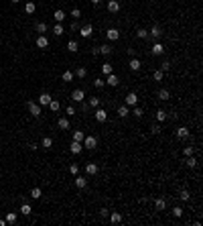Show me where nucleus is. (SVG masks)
Wrapping results in <instances>:
<instances>
[{
	"instance_id": "obj_1",
	"label": "nucleus",
	"mask_w": 203,
	"mask_h": 226,
	"mask_svg": "<svg viewBox=\"0 0 203 226\" xmlns=\"http://www.w3.org/2000/svg\"><path fill=\"white\" fill-rule=\"evenodd\" d=\"M81 145H83V149H92V151H94L95 147H98V139L92 137V135H85L83 141H81Z\"/></svg>"
},
{
	"instance_id": "obj_2",
	"label": "nucleus",
	"mask_w": 203,
	"mask_h": 226,
	"mask_svg": "<svg viewBox=\"0 0 203 226\" xmlns=\"http://www.w3.org/2000/svg\"><path fill=\"white\" fill-rule=\"evenodd\" d=\"M27 108H28V112H31V116H35V118H39L41 112H43V110H41V106H39V104H35V102H28Z\"/></svg>"
},
{
	"instance_id": "obj_3",
	"label": "nucleus",
	"mask_w": 203,
	"mask_h": 226,
	"mask_svg": "<svg viewBox=\"0 0 203 226\" xmlns=\"http://www.w3.org/2000/svg\"><path fill=\"white\" fill-rule=\"evenodd\" d=\"M94 114H95V120H98V122H106V120H108V112H106L104 108H100V106L95 108Z\"/></svg>"
},
{
	"instance_id": "obj_4",
	"label": "nucleus",
	"mask_w": 203,
	"mask_h": 226,
	"mask_svg": "<svg viewBox=\"0 0 203 226\" xmlns=\"http://www.w3.org/2000/svg\"><path fill=\"white\" fill-rule=\"evenodd\" d=\"M148 37H152L155 41H158V39L162 37V29L158 27V25H155V27H152V29L148 31Z\"/></svg>"
},
{
	"instance_id": "obj_5",
	"label": "nucleus",
	"mask_w": 203,
	"mask_h": 226,
	"mask_svg": "<svg viewBox=\"0 0 203 226\" xmlns=\"http://www.w3.org/2000/svg\"><path fill=\"white\" fill-rule=\"evenodd\" d=\"M71 100H73V102H83V100H85V92H83V90H73V92H71Z\"/></svg>"
},
{
	"instance_id": "obj_6",
	"label": "nucleus",
	"mask_w": 203,
	"mask_h": 226,
	"mask_svg": "<svg viewBox=\"0 0 203 226\" xmlns=\"http://www.w3.org/2000/svg\"><path fill=\"white\" fill-rule=\"evenodd\" d=\"M79 35L83 37V39H89V37L94 35V27H92V25H85V27H81V29H79Z\"/></svg>"
},
{
	"instance_id": "obj_7",
	"label": "nucleus",
	"mask_w": 203,
	"mask_h": 226,
	"mask_svg": "<svg viewBox=\"0 0 203 226\" xmlns=\"http://www.w3.org/2000/svg\"><path fill=\"white\" fill-rule=\"evenodd\" d=\"M189 135H191V130L187 128V126H179V128H177V137L181 139V141H185V139H189Z\"/></svg>"
},
{
	"instance_id": "obj_8",
	"label": "nucleus",
	"mask_w": 203,
	"mask_h": 226,
	"mask_svg": "<svg viewBox=\"0 0 203 226\" xmlns=\"http://www.w3.org/2000/svg\"><path fill=\"white\" fill-rule=\"evenodd\" d=\"M150 53H152V55H162V53H165V47H162V43H161V41H155V45L150 47Z\"/></svg>"
},
{
	"instance_id": "obj_9",
	"label": "nucleus",
	"mask_w": 203,
	"mask_h": 226,
	"mask_svg": "<svg viewBox=\"0 0 203 226\" xmlns=\"http://www.w3.org/2000/svg\"><path fill=\"white\" fill-rule=\"evenodd\" d=\"M51 100H53V98H51V94L43 92V94L39 96V106H41V108H43V106H49V102H51Z\"/></svg>"
},
{
	"instance_id": "obj_10",
	"label": "nucleus",
	"mask_w": 203,
	"mask_h": 226,
	"mask_svg": "<svg viewBox=\"0 0 203 226\" xmlns=\"http://www.w3.org/2000/svg\"><path fill=\"white\" fill-rule=\"evenodd\" d=\"M69 151H71V153H73V155H79L81 151H83V145H81L79 141H73V143L69 145Z\"/></svg>"
},
{
	"instance_id": "obj_11",
	"label": "nucleus",
	"mask_w": 203,
	"mask_h": 226,
	"mask_svg": "<svg viewBox=\"0 0 203 226\" xmlns=\"http://www.w3.org/2000/svg\"><path fill=\"white\" fill-rule=\"evenodd\" d=\"M75 187H77V190H83V187H88V179L81 177L79 173H77V175H75Z\"/></svg>"
},
{
	"instance_id": "obj_12",
	"label": "nucleus",
	"mask_w": 203,
	"mask_h": 226,
	"mask_svg": "<svg viewBox=\"0 0 203 226\" xmlns=\"http://www.w3.org/2000/svg\"><path fill=\"white\" fill-rule=\"evenodd\" d=\"M106 37H108V41H118V39H120V31H118V29H108Z\"/></svg>"
},
{
	"instance_id": "obj_13",
	"label": "nucleus",
	"mask_w": 203,
	"mask_h": 226,
	"mask_svg": "<svg viewBox=\"0 0 203 226\" xmlns=\"http://www.w3.org/2000/svg\"><path fill=\"white\" fill-rule=\"evenodd\" d=\"M118 10H120V2L118 0H108V12L116 14Z\"/></svg>"
},
{
	"instance_id": "obj_14",
	"label": "nucleus",
	"mask_w": 203,
	"mask_h": 226,
	"mask_svg": "<svg viewBox=\"0 0 203 226\" xmlns=\"http://www.w3.org/2000/svg\"><path fill=\"white\" fill-rule=\"evenodd\" d=\"M37 47L39 49H47L49 47V39L45 37V35H39V37H37Z\"/></svg>"
},
{
	"instance_id": "obj_15",
	"label": "nucleus",
	"mask_w": 203,
	"mask_h": 226,
	"mask_svg": "<svg viewBox=\"0 0 203 226\" xmlns=\"http://www.w3.org/2000/svg\"><path fill=\"white\" fill-rule=\"evenodd\" d=\"M104 82L108 84V86H112V88H116V86H118V84H120V80H118V77H116L114 74H108V77H106V80H104Z\"/></svg>"
},
{
	"instance_id": "obj_16",
	"label": "nucleus",
	"mask_w": 203,
	"mask_h": 226,
	"mask_svg": "<svg viewBox=\"0 0 203 226\" xmlns=\"http://www.w3.org/2000/svg\"><path fill=\"white\" fill-rule=\"evenodd\" d=\"M128 114H130V106H126V104L118 106V116H120V118H126Z\"/></svg>"
},
{
	"instance_id": "obj_17",
	"label": "nucleus",
	"mask_w": 203,
	"mask_h": 226,
	"mask_svg": "<svg viewBox=\"0 0 203 226\" xmlns=\"http://www.w3.org/2000/svg\"><path fill=\"white\" fill-rule=\"evenodd\" d=\"M128 67L132 69V71H138V69L142 67V63H140V59H136V57H132L130 59V63H128Z\"/></svg>"
},
{
	"instance_id": "obj_18",
	"label": "nucleus",
	"mask_w": 203,
	"mask_h": 226,
	"mask_svg": "<svg viewBox=\"0 0 203 226\" xmlns=\"http://www.w3.org/2000/svg\"><path fill=\"white\" fill-rule=\"evenodd\" d=\"M108 216H110V222H112V224H120L122 222V214L120 212H110Z\"/></svg>"
},
{
	"instance_id": "obj_19",
	"label": "nucleus",
	"mask_w": 203,
	"mask_h": 226,
	"mask_svg": "<svg viewBox=\"0 0 203 226\" xmlns=\"http://www.w3.org/2000/svg\"><path fill=\"white\" fill-rule=\"evenodd\" d=\"M136 102H138V96H136L134 92H130L128 96H126V106H136Z\"/></svg>"
},
{
	"instance_id": "obj_20",
	"label": "nucleus",
	"mask_w": 203,
	"mask_h": 226,
	"mask_svg": "<svg viewBox=\"0 0 203 226\" xmlns=\"http://www.w3.org/2000/svg\"><path fill=\"white\" fill-rule=\"evenodd\" d=\"M156 96H158V100L167 102V100L171 98V92H169V90H165V88H162V90H158V94H156Z\"/></svg>"
},
{
	"instance_id": "obj_21",
	"label": "nucleus",
	"mask_w": 203,
	"mask_h": 226,
	"mask_svg": "<svg viewBox=\"0 0 203 226\" xmlns=\"http://www.w3.org/2000/svg\"><path fill=\"white\" fill-rule=\"evenodd\" d=\"M155 208L158 210V212H162V210L167 208V202H165L162 198H156V200H155Z\"/></svg>"
},
{
	"instance_id": "obj_22",
	"label": "nucleus",
	"mask_w": 203,
	"mask_h": 226,
	"mask_svg": "<svg viewBox=\"0 0 203 226\" xmlns=\"http://www.w3.org/2000/svg\"><path fill=\"white\" fill-rule=\"evenodd\" d=\"M85 173H88V175H95V173H98V165H95V163H88V165H85Z\"/></svg>"
},
{
	"instance_id": "obj_23",
	"label": "nucleus",
	"mask_w": 203,
	"mask_h": 226,
	"mask_svg": "<svg viewBox=\"0 0 203 226\" xmlns=\"http://www.w3.org/2000/svg\"><path fill=\"white\" fill-rule=\"evenodd\" d=\"M41 147H45V149H51V147H53V139H51V137H43V141H41Z\"/></svg>"
},
{
	"instance_id": "obj_24",
	"label": "nucleus",
	"mask_w": 203,
	"mask_h": 226,
	"mask_svg": "<svg viewBox=\"0 0 203 226\" xmlns=\"http://www.w3.org/2000/svg\"><path fill=\"white\" fill-rule=\"evenodd\" d=\"M65 16H67V14L63 12V10H55V12H53V19H55L57 22H63V19H65Z\"/></svg>"
},
{
	"instance_id": "obj_25",
	"label": "nucleus",
	"mask_w": 203,
	"mask_h": 226,
	"mask_svg": "<svg viewBox=\"0 0 203 226\" xmlns=\"http://www.w3.org/2000/svg\"><path fill=\"white\" fill-rule=\"evenodd\" d=\"M57 126H59L61 130H67L69 128V120L67 118H59V120H57Z\"/></svg>"
},
{
	"instance_id": "obj_26",
	"label": "nucleus",
	"mask_w": 203,
	"mask_h": 226,
	"mask_svg": "<svg viewBox=\"0 0 203 226\" xmlns=\"http://www.w3.org/2000/svg\"><path fill=\"white\" fill-rule=\"evenodd\" d=\"M167 118H169V114H167L165 110H156V120H158V122H165Z\"/></svg>"
},
{
	"instance_id": "obj_27",
	"label": "nucleus",
	"mask_w": 203,
	"mask_h": 226,
	"mask_svg": "<svg viewBox=\"0 0 203 226\" xmlns=\"http://www.w3.org/2000/svg\"><path fill=\"white\" fill-rule=\"evenodd\" d=\"M35 29H37V33L45 35V33H47V22H37V25H35Z\"/></svg>"
},
{
	"instance_id": "obj_28",
	"label": "nucleus",
	"mask_w": 203,
	"mask_h": 226,
	"mask_svg": "<svg viewBox=\"0 0 203 226\" xmlns=\"http://www.w3.org/2000/svg\"><path fill=\"white\" fill-rule=\"evenodd\" d=\"M189 198H191V193L187 192V190H181V192H179V200H181V202H189Z\"/></svg>"
},
{
	"instance_id": "obj_29",
	"label": "nucleus",
	"mask_w": 203,
	"mask_h": 226,
	"mask_svg": "<svg viewBox=\"0 0 203 226\" xmlns=\"http://www.w3.org/2000/svg\"><path fill=\"white\" fill-rule=\"evenodd\" d=\"M112 51H114L112 45H102V47H100V53L102 55H112Z\"/></svg>"
},
{
	"instance_id": "obj_30",
	"label": "nucleus",
	"mask_w": 203,
	"mask_h": 226,
	"mask_svg": "<svg viewBox=\"0 0 203 226\" xmlns=\"http://www.w3.org/2000/svg\"><path fill=\"white\" fill-rule=\"evenodd\" d=\"M185 165H187V167H191V169H193V167H197V159L193 157V155H191V157H187V159H185Z\"/></svg>"
},
{
	"instance_id": "obj_31",
	"label": "nucleus",
	"mask_w": 203,
	"mask_h": 226,
	"mask_svg": "<svg viewBox=\"0 0 203 226\" xmlns=\"http://www.w3.org/2000/svg\"><path fill=\"white\" fill-rule=\"evenodd\" d=\"M35 10H37V6H35V2H27V4H25V12H27V14H33Z\"/></svg>"
},
{
	"instance_id": "obj_32",
	"label": "nucleus",
	"mask_w": 203,
	"mask_h": 226,
	"mask_svg": "<svg viewBox=\"0 0 203 226\" xmlns=\"http://www.w3.org/2000/svg\"><path fill=\"white\" fill-rule=\"evenodd\" d=\"M41 196H43V192H41V187H33V190H31V198H33V200H39Z\"/></svg>"
},
{
	"instance_id": "obj_33",
	"label": "nucleus",
	"mask_w": 203,
	"mask_h": 226,
	"mask_svg": "<svg viewBox=\"0 0 203 226\" xmlns=\"http://www.w3.org/2000/svg\"><path fill=\"white\" fill-rule=\"evenodd\" d=\"M65 33V31H63V25H61V22H57V25H55L53 27V35H57V37H61V35Z\"/></svg>"
},
{
	"instance_id": "obj_34",
	"label": "nucleus",
	"mask_w": 203,
	"mask_h": 226,
	"mask_svg": "<svg viewBox=\"0 0 203 226\" xmlns=\"http://www.w3.org/2000/svg\"><path fill=\"white\" fill-rule=\"evenodd\" d=\"M6 224H16V214H14V212L6 214Z\"/></svg>"
},
{
	"instance_id": "obj_35",
	"label": "nucleus",
	"mask_w": 203,
	"mask_h": 226,
	"mask_svg": "<svg viewBox=\"0 0 203 226\" xmlns=\"http://www.w3.org/2000/svg\"><path fill=\"white\" fill-rule=\"evenodd\" d=\"M75 75H77L79 80H83V77L88 75V69H85V67H77V71H75Z\"/></svg>"
},
{
	"instance_id": "obj_36",
	"label": "nucleus",
	"mask_w": 203,
	"mask_h": 226,
	"mask_svg": "<svg viewBox=\"0 0 203 226\" xmlns=\"http://www.w3.org/2000/svg\"><path fill=\"white\" fill-rule=\"evenodd\" d=\"M83 137H85V135H83V130H73V141H83Z\"/></svg>"
},
{
	"instance_id": "obj_37",
	"label": "nucleus",
	"mask_w": 203,
	"mask_h": 226,
	"mask_svg": "<svg viewBox=\"0 0 203 226\" xmlns=\"http://www.w3.org/2000/svg\"><path fill=\"white\" fill-rule=\"evenodd\" d=\"M61 80H63V82H71V80H73V71H63Z\"/></svg>"
},
{
	"instance_id": "obj_38",
	"label": "nucleus",
	"mask_w": 203,
	"mask_h": 226,
	"mask_svg": "<svg viewBox=\"0 0 203 226\" xmlns=\"http://www.w3.org/2000/svg\"><path fill=\"white\" fill-rule=\"evenodd\" d=\"M136 37H138V39H146V37H148V31H146V29H138V31H136Z\"/></svg>"
},
{
	"instance_id": "obj_39",
	"label": "nucleus",
	"mask_w": 203,
	"mask_h": 226,
	"mask_svg": "<svg viewBox=\"0 0 203 226\" xmlns=\"http://www.w3.org/2000/svg\"><path fill=\"white\" fill-rule=\"evenodd\" d=\"M112 71H114V67H112V65H110V63H104V65H102V74H112Z\"/></svg>"
},
{
	"instance_id": "obj_40",
	"label": "nucleus",
	"mask_w": 203,
	"mask_h": 226,
	"mask_svg": "<svg viewBox=\"0 0 203 226\" xmlns=\"http://www.w3.org/2000/svg\"><path fill=\"white\" fill-rule=\"evenodd\" d=\"M20 212L25 214V216H28V214L33 212V208H31V206H28V204H22V206H20Z\"/></svg>"
},
{
	"instance_id": "obj_41",
	"label": "nucleus",
	"mask_w": 203,
	"mask_h": 226,
	"mask_svg": "<svg viewBox=\"0 0 203 226\" xmlns=\"http://www.w3.org/2000/svg\"><path fill=\"white\" fill-rule=\"evenodd\" d=\"M152 77H155V80H156V82H161V80H162V77H165V71H162V69H156V71H155V74H152Z\"/></svg>"
},
{
	"instance_id": "obj_42",
	"label": "nucleus",
	"mask_w": 203,
	"mask_h": 226,
	"mask_svg": "<svg viewBox=\"0 0 203 226\" xmlns=\"http://www.w3.org/2000/svg\"><path fill=\"white\" fill-rule=\"evenodd\" d=\"M49 108L53 110V112H57V110H59V108H61V104H59V102H57V100H51V102H49Z\"/></svg>"
},
{
	"instance_id": "obj_43",
	"label": "nucleus",
	"mask_w": 203,
	"mask_h": 226,
	"mask_svg": "<svg viewBox=\"0 0 203 226\" xmlns=\"http://www.w3.org/2000/svg\"><path fill=\"white\" fill-rule=\"evenodd\" d=\"M67 49H69V51H71V53H75V51H77V49H79V47H77V43H75L73 39H71V41L67 43Z\"/></svg>"
},
{
	"instance_id": "obj_44",
	"label": "nucleus",
	"mask_w": 203,
	"mask_h": 226,
	"mask_svg": "<svg viewBox=\"0 0 203 226\" xmlns=\"http://www.w3.org/2000/svg\"><path fill=\"white\" fill-rule=\"evenodd\" d=\"M88 104H89V108H98V106H100V100L94 96V98H89V102H88Z\"/></svg>"
},
{
	"instance_id": "obj_45",
	"label": "nucleus",
	"mask_w": 203,
	"mask_h": 226,
	"mask_svg": "<svg viewBox=\"0 0 203 226\" xmlns=\"http://www.w3.org/2000/svg\"><path fill=\"white\" fill-rule=\"evenodd\" d=\"M94 86H95V88H98V90H102V88H104V86H106V82H104L102 77H98V80H94Z\"/></svg>"
},
{
	"instance_id": "obj_46",
	"label": "nucleus",
	"mask_w": 203,
	"mask_h": 226,
	"mask_svg": "<svg viewBox=\"0 0 203 226\" xmlns=\"http://www.w3.org/2000/svg\"><path fill=\"white\" fill-rule=\"evenodd\" d=\"M161 124H152V126H150V132H152V135H161Z\"/></svg>"
},
{
	"instance_id": "obj_47",
	"label": "nucleus",
	"mask_w": 203,
	"mask_h": 226,
	"mask_svg": "<svg viewBox=\"0 0 203 226\" xmlns=\"http://www.w3.org/2000/svg\"><path fill=\"white\" fill-rule=\"evenodd\" d=\"M193 147H185V149H183V155H185V157H191V155H193Z\"/></svg>"
},
{
	"instance_id": "obj_48",
	"label": "nucleus",
	"mask_w": 203,
	"mask_h": 226,
	"mask_svg": "<svg viewBox=\"0 0 203 226\" xmlns=\"http://www.w3.org/2000/svg\"><path fill=\"white\" fill-rule=\"evenodd\" d=\"M69 173H73V175H77V173H79V167H77L75 163H71V165H69Z\"/></svg>"
},
{
	"instance_id": "obj_49",
	"label": "nucleus",
	"mask_w": 203,
	"mask_h": 226,
	"mask_svg": "<svg viewBox=\"0 0 203 226\" xmlns=\"http://www.w3.org/2000/svg\"><path fill=\"white\" fill-rule=\"evenodd\" d=\"M132 114H134L136 118H140L142 114H144V112H142V108H138V106H134V110H132Z\"/></svg>"
},
{
	"instance_id": "obj_50",
	"label": "nucleus",
	"mask_w": 203,
	"mask_h": 226,
	"mask_svg": "<svg viewBox=\"0 0 203 226\" xmlns=\"http://www.w3.org/2000/svg\"><path fill=\"white\" fill-rule=\"evenodd\" d=\"M173 214H175L177 218H181V216H183V208H181V206H177L175 210H173Z\"/></svg>"
},
{
	"instance_id": "obj_51",
	"label": "nucleus",
	"mask_w": 203,
	"mask_h": 226,
	"mask_svg": "<svg viewBox=\"0 0 203 226\" xmlns=\"http://www.w3.org/2000/svg\"><path fill=\"white\" fill-rule=\"evenodd\" d=\"M161 69H162V71H169V69H171V61H162L161 63Z\"/></svg>"
},
{
	"instance_id": "obj_52",
	"label": "nucleus",
	"mask_w": 203,
	"mask_h": 226,
	"mask_svg": "<svg viewBox=\"0 0 203 226\" xmlns=\"http://www.w3.org/2000/svg\"><path fill=\"white\" fill-rule=\"evenodd\" d=\"M108 214H110L108 208H102V210H100V216H102V218H108Z\"/></svg>"
},
{
	"instance_id": "obj_53",
	"label": "nucleus",
	"mask_w": 203,
	"mask_h": 226,
	"mask_svg": "<svg viewBox=\"0 0 203 226\" xmlns=\"http://www.w3.org/2000/svg\"><path fill=\"white\" fill-rule=\"evenodd\" d=\"M71 16H73V19H79V16H81L79 8H73V10H71Z\"/></svg>"
},
{
	"instance_id": "obj_54",
	"label": "nucleus",
	"mask_w": 203,
	"mask_h": 226,
	"mask_svg": "<svg viewBox=\"0 0 203 226\" xmlns=\"http://www.w3.org/2000/svg\"><path fill=\"white\" fill-rule=\"evenodd\" d=\"M65 112H67V116H73V114H75V108H73V106H67V110H65Z\"/></svg>"
},
{
	"instance_id": "obj_55",
	"label": "nucleus",
	"mask_w": 203,
	"mask_h": 226,
	"mask_svg": "<svg viewBox=\"0 0 203 226\" xmlns=\"http://www.w3.org/2000/svg\"><path fill=\"white\" fill-rule=\"evenodd\" d=\"M28 149H31V151H37V149H39V145H37V143H28Z\"/></svg>"
},
{
	"instance_id": "obj_56",
	"label": "nucleus",
	"mask_w": 203,
	"mask_h": 226,
	"mask_svg": "<svg viewBox=\"0 0 203 226\" xmlns=\"http://www.w3.org/2000/svg\"><path fill=\"white\" fill-rule=\"evenodd\" d=\"M0 226H6V220H0Z\"/></svg>"
},
{
	"instance_id": "obj_57",
	"label": "nucleus",
	"mask_w": 203,
	"mask_h": 226,
	"mask_svg": "<svg viewBox=\"0 0 203 226\" xmlns=\"http://www.w3.org/2000/svg\"><path fill=\"white\" fill-rule=\"evenodd\" d=\"M92 2H94V4H100V2H102V0H92Z\"/></svg>"
},
{
	"instance_id": "obj_58",
	"label": "nucleus",
	"mask_w": 203,
	"mask_h": 226,
	"mask_svg": "<svg viewBox=\"0 0 203 226\" xmlns=\"http://www.w3.org/2000/svg\"><path fill=\"white\" fill-rule=\"evenodd\" d=\"M16 2H20V0H12V4H16Z\"/></svg>"
}]
</instances>
